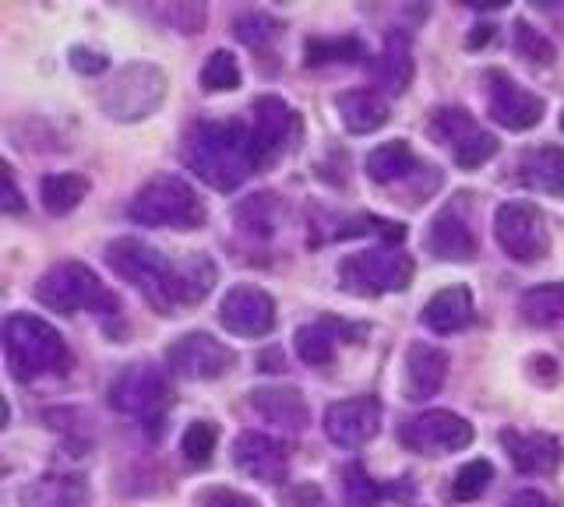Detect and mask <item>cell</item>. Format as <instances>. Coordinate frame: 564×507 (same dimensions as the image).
Masks as SVG:
<instances>
[{
  "label": "cell",
  "mask_w": 564,
  "mask_h": 507,
  "mask_svg": "<svg viewBox=\"0 0 564 507\" xmlns=\"http://www.w3.org/2000/svg\"><path fill=\"white\" fill-rule=\"evenodd\" d=\"M106 265L120 275L123 283L145 293V300L159 313H176L184 307L202 304L216 286V265L208 257L194 254L184 261H170L149 243L134 236H120L106 247Z\"/></svg>",
  "instance_id": "1"
},
{
  "label": "cell",
  "mask_w": 564,
  "mask_h": 507,
  "mask_svg": "<svg viewBox=\"0 0 564 507\" xmlns=\"http://www.w3.org/2000/svg\"><path fill=\"white\" fill-rule=\"evenodd\" d=\"M184 163L212 190H237L251 173H258L251 128L237 120H202L184 137Z\"/></svg>",
  "instance_id": "2"
},
{
  "label": "cell",
  "mask_w": 564,
  "mask_h": 507,
  "mask_svg": "<svg viewBox=\"0 0 564 507\" xmlns=\"http://www.w3.org/2000/svg\"><path fill=\"white\" fill-rule=\"evenodd\" d=\"M4 360L14 381H40L67 366L64 335L32 313H11L4 321Z\"/></svg>",
  "instance_id": "3"
},
{
  "label": "cell",
  "mask_w": 564,
  "mask_h": 507,
  "mask_svg": "<svg viewBox=\"0 0 564 507\" xmlns=\"http://www.w3.org/2000/svg\"><path fill=\"white\" fill-rule=\"evenodd\" d=\"M128 216L152 230H198L205 225V205L181 177H155L131 198Z\"/></svg>",
  "instance_id": "4"
},
{
  "label": "cell",
  "mask_w": 564,
  "mask_h": 507,
  "mask_svg": "<svg viewBox=\"0 0 564 507\" xmlns=\"http://www.w3.org/2000/svg\"><path fill=\"white\" fill-rule=\"evenodd\" d=\"M35 300L57 313H78V310H99L117 313V296L99 283V275L82 265V261H64L53 265L40 283H35Z\"/></svg>",
  "instance_id": "5"
},
{
  "label": "cell",
  "mask_w": 564,
  "mask_h": 507,
  "mask_svg": "<svg viewBox=\"0 0 564 507\" xmlns=\"http://www.w3.org/2000/svg\"><path fill=\"white\" fill-rule=\"evenodd\" d=\"M413 257L399 247H370L346 254L335 268L339 286L352 296H381V293H402L413 283Z\"/></svg>",
  "instance_id": "6"
},
{
  "label": "cell",
  "mask_w": 564,
  "mask_h": 507,
  "mask_svg": "<svg viewBox=\"0 0 564 507\" xmlns=\"http://www.w3.org/2000/svg\"><path fill=\"white\" fill-rule=\"evenodd\" d=\"M166 99V75L155 64H128L110 78V85L99 92L106 117L123 120H145L152 117Z\"/></svg>",
  "instance_id": "7"
},
{
  "label": "cell",
  "mask_w": 564,
  "mask_h": 507,
  "mask_svg": "<svg viewBox=\"0 0 564 507\" xmlns=\"http://www.w3.org/2000/svg\"><path fill=\"white\" fill-rule=\"evenodd\" d=\"M110 406L123 416L138 419V423H145L149 430H159V423H163V416L170 409L166 377L145 363L123 366L110 381Z\"/></svg>",
  "instance_id": "8"
},
{
  "label": "cell",
  "mask_w": 564,
  "mask_h": 507,
  "mask_svg": "<svg viewBox=\"0 0 564 507\" xmlns=\"http://www.w3.org/2000/svg\"><path fill=\"white\" fill-rule=\"evenodd\" d=\"M494 240L498 247L519 261V265H536L551 251V230L536 205L529 201H505L494 212Z\"/></svg>",
  "instance_id": "9"
},
{
  "label": "cell",
  "mask_w": 564,
  "mask_h": 507,
  "mask_svg": "<svg viewBox=\"0 0 564 507\" xmlns=\"http://www.w3.org/2000/svg\"><path fill=\"white\" fill-rule=\"evenodd\" d=\"M300 142V117L279 96H261L251 102V145L258 169L272 166Z\"/></svg>",
  "instance_id": "10"
},
{
  "label": "cell",
  "mask_w": 564,
  "mask_h": 507,
  "mask_svg": "<svg viewBox=\"0 0 564 507\" xmlns=\"http://www.w3.org/2000/svg\"><path fill=\"white\" fill-rule=\"evenodd\" d=\"M399 441L416 454H452L473 444V423L448 409H427L405 419Z\"/></svg>",
  "instance_id": "11"
},
{
  "label": "cell",
  "mask_w": 564,
  "mask_h": 507,
  "mask_svg": "<svg viewBox=\"0 0 564 507\" xmlns=\"http://www.w3.org/2000/svg\"><path fill=\"white\" fill-rule=\"evenodd\" d=\"M237 353L208 331H191L166 349V366L184 381H216L234 371Z\"/></svg>",
  "instance_id": "12"
},
{
  "label": "cell",
  "mask_w": 564,
  "mask_h": 507,
  "mask_svg": "<svg viewBox=\"0 0 564 507\" xmlns=\"http://www.w3.org/2000/svg\"><path fill=\"white\" fill-rule=\"evenodd\" d=\"M219 321L229 335L261 339L275 328V300L258 286H234L219 304Z\"/></svg>",
  "instance_id": "13"
},
{
  "label": "cell",
  "mask_w": 564,
  "mask_h": 507,
  "mask_svg": "<svg viewBox=\"0 0 564 507\" xmlns=\"http://www.w3.org/2000/svg\"><path fill=\"white\" fill-rule=\"evenodd\" d=\"M378 430H381V401L370 395L332 401L325 409V433L339 448H364L367 441H375Z\"/></svg>",
  "instance_id": "14"
},
{
  "label": "cell",
  "mask_w": 564,
  "mask_h": 507,
  "mask_svg": "<svg viewBox=\"0 0 564 507\" xmlns=\"http://www.w3.org/2000/svg\"><path fill=\"white\" fill-rule=\"evenodd\" d=\"M490 89H487V113L494 124L508 131H529L543 120V99L536 92L522 89L516 78L501 71H490Z\"/></svg>",
  "instance_id": "15"
},
{
  "label": "cell",
  "mask_w": 564,
  "mask_h": 507,
  "mask_svg": "<svg viewBox=\"0 0 564 507\" xmlns=\"http://www.w3.org/2000/svg\"><path fill=\"white\" fill-rule=\"evenodd\" d=\"M234 462L237 469L243 472V476H251L258 483H282L286 480V472H290V454H286V444L275 441V437L269 433H254V430H247L237 437V444H234Z\"/></svg>",
  "instance_id": "16"
},
{
  "label": "cell",
  "mask_w": 564,
  "mask_h": 507,
  "mask_svg": "<svg viewBox=\"0 0 564 507\" xmlns=\"http://www.w3.org/2000/svg\"><path fill=\"white\" fill-rule=\"evenodd\" d=\"M448 377V356L437 345L413 342L405 349V371H402V395L410 401H427L441 392Z\"/></svg>",
  "instance_id": "17"
},
{
  "label": "cell",
  "mask_w": 564,
  "mask_h": 507,
  "mask_svg": "<svg viewBox=\"0 0 564 507\" xmlns=\"http://www.w3.org/2000/svg\"><path fill=\"white\" fill-rule=\"evenodd\" d=\"M427 247L441 261H469L476 254V236L469 230L466 216L458 212V205H445L441 212L431 219V233H427Z\"/></svg>",
  "instance_id": "18"
},
{
  "label": "cell",
  "mask_w": 564,
  "mask_h": 507,
  "mask_svg": "<svg viewBox=\"0 0 564 507\" xmlns=\"http://www.w3.org/2000/svg\"><path fill=\"white\" fill-rule=\"evenodd\" d=\"M501 444L508 448L511 462L525 476H551L561 465V444L551 433H519V430H505Z\"/></svg>",
  "instance_id": "19"
},
{
  "label": "cell",
  "mask_w": 564,
  "mask_h": 507,
  "mask_svg": "<svg viewBox=\"0 0 564 507\" xmlns=\"http://www.w3.org/2000/svg\"><path fill=\"white\" fill-rule=\"evenodd\" d=\"M473 318H476V304H473V293L466 286L437 289L420 313V321L427 324L434 335H455V331L469 328Z\"/></svg>",
  "instance_id": "20"
},
{
  "label": "cell",
  "mask_w": 564,
  "mask_h": 507,
  "mask_svg": "<svg viewBox=\"0 0 564 507\" xmlns=\"http://www.w3.org/2000/svg\"><path fill=\"white\" fill-rule=\"evenodd\" d=\"M251 406L258 416H264L269 423L290 430V433H300L311 423V409L296 388H258L251 395Z\"/></svg>",
  "instance_id": "21"
},
{
  "label": "cell",
  "mask_w": 564,
  "mask_h": 507,
  "mask_svg": "<svg viewBox=\"0 0 564 507\" xmlns=\"http://www.w3.org/2000/svg\"><path fill=\"white\" fill-rule=\"evenodd\" d=\"M25 507H88V483L82 476H50L32 480L22 489Z\"/></svg>",
  "instance_id": "22"
},
{
  "label": "cell",
  "mask_w": 564,
  "mask_h": 507,
  "mask_svg": "<svg viewBox=\"0 0 564 507\" xmlns=\"http://www.w3.org/2000/svg\"><path fill=\"white\" fill-rule=\"evenodd\" d=\"M343 124L349 134H375L378 128L388 124V102L375 89H352L335 99Z\"/></svg>",
  "instance_id": "23"
},
{
  "label": "cell",
  "mask_w": 564,
  "mask_h": 507,
  "mask_svg": "<svg viewBox=\"0 0 564 507\" xmlns=\"http://www.w3.org/2000/svg\"><path fill=\"white\" fill-rule=\"evenodd\" d=\"M349 331V324L335 321V318H317L304 328H296L293 345H296V356L304 360L307 366H325L332 363L335 349H339L343 335Z\"/></svg>",
  "instance_id": "24"
},
{
  "label": "cell",
  "mask_w": 564,
  "mask_h": 507,
  "mask_svg": "<svg viewBox=\"0 0 564 507\" xmlns=\"http://www.w3.org/2000/svg\"><path fill=\"white\" fill-rule=\"evenodd\" d=\"M413 71H416V64H413L410 36H405V32H392V36L384 40V49H381V57H378V71H375L378 85H381L384 92L402 96L405 89H410Z\"/></svg>",
  "instance_id": "25"
},
{
  "label": "cell",
  "mask_w": 564,
  "mask_h": 507,
  "mask_svg": "<svg viewBox=\"0 0 564 507\" xmlns=\"http://www.w3.org/2000/svg\"><path fill=\"white\" fill-rule=\"evenodd\" d=\"M522 180L551 198H564V152L546 145L522 155Z\"/></svg>",
  "instance_id": "26"
},
{
  "label": "cell",
  "mask_w": 564,
  "mask_h": 507,
  "mask_svg": "<svg viewBox=\"0 0 564 507\" xmlns=\"http://www.w3.org/2000/svg\"><path fill=\"white\" fill-rule=\"evenodd\" d=\"M364 169L375 184H399L405 177H413V169H420V166H416V155H413L410 142L395 137V142H384L370 152Z\"/></svg>",
  "instance_id": "27"
},
{
  "label": "cell",
  "mask_w": 564,
  "mask_h": 507,
  "mask_svg": "<svg viewBox=\"0 0 564 507\" xmlns=\"http://www.w3.org/2000/svg\"><path fill=\"white\" fill-rule=\"evenodd\" d=\"M85 195H88V180L82 173H50V177H43V184H40V198L50 216L75 212Z\"/></svg>",
  "instance_id": "28"
},
{
  "label": "cell",
  "mask_w": 564,
  "mask_h": 507,
  "mask_svg": "<svg viewBox=\"0 0 564 507\" xmlns=\"http://www.w3.org/2000/svg\"><path fill=\"white\" fill-rule=\"evenodd\" d=\"M522 321L525 324H536V328H554L564 321V286L551 283V286H536V289H525L522 300Z\"/></svg>",
  "instance_id": "29"
},
{
  "label": "cell",
  "mask_w": 564,
  "mask_h": 507,
  "mask_svg": "<svg viewBox=\"0 0 564 507\" xmlns=\"http://www.w3.org/2000/svg\"><path fill=\"white\" fill-rule=\"evenodd\" d=\"M279 216H282V205L275 201V195H254L237 208V222L243 225V233H251V236H272Z\"/></svg>",
  "instance_id": "30"
},
{
  "label": "cell",
  "mask_w": 564,
  "mask_h": 507,
  "mask_svg": "<svg viewBox=\"0 0 564 507\" xmlns=\"http://www.w3.org/2000/svg\"><path fill=\"white\" fill-rule=\"evenodd\" d=\"M431 134L437 137L441 145H448L452 152L463 148L473 134H480V128H476V120L463 110V107H445L437 110L434 120H431Z\"/></svg>",
  "instance_id": "31"
},
{
  "label": "cell",
  "mask_w": 564,
  "mask_h": 507,
  "mask_svg": "<svg viewBox=\"0 0 564 507\" xmlns=\"http://www.w3.org/2000/svg\"><path fill=\"white\" fill-rule=\"evenodd\" d=\"M381 497H384L381 483L370 476L364 465H357V462L346 465V472H343V500H346V507H378Z\"/></svg>",
  "instance_id": "32"
},
{
  "label": "cell",
  "mask_w": 564,
  "mask_h": 507,
  "mask_svg": "<svg viewBox=\"0 0 564 507\" xmlns=\"http://www.w3.org/2000/svg\"><path fill=\"white\" fill-rule=\"evenodd\" d=\"M202 89L205 92H234V89H240V64H237V57L226 54V49L208 54V60L202 67Z\"/></svg>",
  "instance_id": "33"
},
{
  "label": "cell",
  "mask_w": 564,
  "mask_h": 507,
  "mask_svg": "<svg viewBox=\"0 0 564 507\" xmlns=\"http://www.w3.org/2000/svg\"><path fill=\"white\" fill-rule=\"evenodd\" d=\"M304 54H307V67H322V64H352L364 49L357 40H307Z\"/></svg>",
  "instance_id": "34"
},
{
  "label": "cell",
  "mask_w": 564,
  "mask_h": 507,
  "mask_svg": "<svg viewBox=\"0 0 564 507\" xmlns=\"http://www.w3.org/2000/svg\"><path fill=\"white\" fill-rule=\"evenodd\" d=\"M216 441L219 433L216 427L208 423V419H198V423H191L181 437V451H184V462L191 465H208L212 462V451H216Z\"/></svg>",
  "instance_id": "35"
},
{
  "label": "cell",
  "mask_w": 564,
  "mask_h": 507,
  "mask_svg": "<svg viewBox=\"0 0 564 507\" xmlns=\"http://www.w3.org/2000/svg\"><path fill=\"white\" fill-rule=\"evenodd\" d=\"M490 480H494V465L487 459H476V462L458 469V476L452 480V497H458V500H476L490 486Z\"/></svg>",
  "instance_id": "36"
},
{
  "label": "cell",
  "mask_w": 564,
  "mask_h": 507,
  "mask_svg": "<svg viewBox=\"0 0 564 507\" xmlns=\"http://www.w3.org/2000/svg\"><path fill=\"white\" fill-rule=\"evenodd\" d=\"M234 29H237V40H240L243 46H251V49H264V46H269V43L279 36V22L269 19V14H261V11H254V14H240Z\"/></svg>",
  "instance_id": "37"
},
{
  "label": "cell",
  "mask_w": 564,
  "mask_h": 507,
  "mask_svg": "<svg viewBox=\"0 0 564 507\" xmlns=\"http://www.w3.org/2000/svg\"><path fill=\"white\" fill-rule=\"evenodd\" d=\"M516 49L533 64H551L554 60V43L536 32L529 22H516Z\"/></svg>",
  "instance_id": "38"
},
{
  "label": "cell",
  "mask_w": 564,
  "mask_h": 507,
  "mask_svg": "<svg viewBox=\"0 0 564 507\" xmlns=\"http://www.w3.org/2000/svg\"><path fill=\"white\" fill-rule=\"evenodd\" d=\"M452 155H455V163L463 166V169H476V166H484L487 159H494V155H498V137L480 131V134H473L463 148H455Z\"/></svg>",
  "instance_id": "39"
},
{
  "label": "cell",
  "mask_w": 564,
  "mask_h": 507,
  "mask_svg": "<svg viewBox=\"0 0 564 507\" xmlns=\"http://www.w3.org/2000/svg\"><path fill=\"white\" fill-rule=\"evenodd\" d=\"M194 504L198 507H258L251 497H243V494H237V489H226V486L202 489V494L194 497Z\"/></svg>",
  "instance_id": "40"
},
{
  "label": "cell",
  "mask_w": 564,
  "mask_h": 507,
  "mask_svg": "<svg viewBox=\"0 0 564 507\" xmlns=\"http://www.w3.org/2000/svg\"><path fill=\"white\" fill-rule=\"evenodd\" d=\"M166 22H173L181 32H202L205 8H198V4H173L166 11Z\"/></svg>",
  "instance_id": "41"
},
{
  "label": "cell",
  "mask_w": 564,
  "mask_h": 507,
  "mask_svg": "<svg viewBox=\"0 0 564 507\" xmlns=\"http://www.w3.org/2000/svg\"><path fill=\"white\" fill-rule=\"evenodd\" d=\"M70 67L82 75H99L110 67V60H106L102 54H93V49H70Z\"/></svg>",
  "instance_id": "42"
},
{
  "label": "cell",
  "mask_w": 564,
  "mask_h": 507,
  "mask_svg": "<svg viewBox=\"0 0 564 507\" xmlns=\"http://www.w3.org/2000/svg\"><path fill=\"white\" fill-rule=\"evenodd\" d=\"M0 177H4V198H0V208H4L8 216H18L22 212V195H18V184H14V173H11V166L4 163L0 166Z\"/></svg>",
  "instance_id": "43"
},
{
  "label": "cell",
  "mask_w": 564,
  "mask_h": 507,
  "mask_svg": "<svg viewBox=\"0 0 564 507\" xmlns=\"http://www.w3.org/2000/svg\"><path fill=\"white\" fill-rule=\"evenodd\" d=\"M505 507H554V500L540 494V489H519L516 497H508Z\"/></svg>",
  "instance_id": "44"
}]
</instances>
